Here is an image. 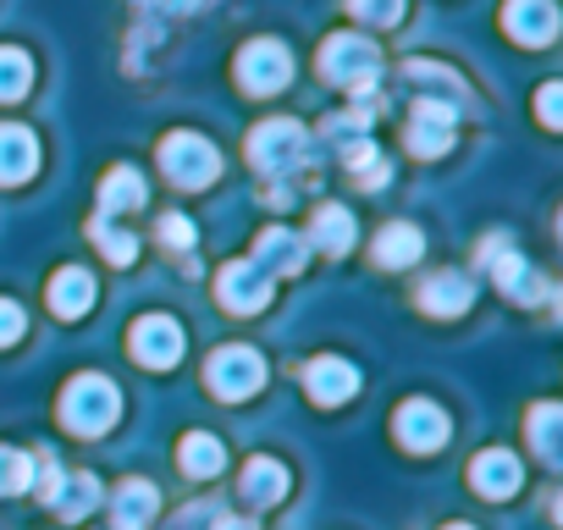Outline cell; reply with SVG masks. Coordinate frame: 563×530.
<instances>
[{"instance_id":"obj_28","label":"cell","mask_w":563,"mask_h":530,"mask_svg":"<svg viewBox=\"0 0 563 530\" xmlns=\"http://www.w3.org/2000/svg\"><path fill=\"white\" fill-rule=\"evenodd\" d=\"M558 431H563V409H558V404H536V409H530V442H536V453H541L547 464L563 459Z\"/></svg>"},{"instance_id":"obj_26","label":"cell","mask_w":563,"mask_h":530,"mask_svg":"<svg viewBox=\"0 0 563 530\" xmlns=\"http://www.w3.org/2000/svg\"><path fill=\"white\" fill-rule=\"evenodd\" d=\"M34 89V62L18 45H0V106H12Z\"/></svg>"},{"instance_id":"obj_6","label":"cell","mask_w":563,"mask_h":530,"mask_svg":"<svg viewBox=\"0 0 563 530\" xmlns=\"http://www.w3.org/2000/svg\"><path fill=\"white\" fill-rule=\"evenodd\" d=\"M294 78V56L282 40H249L238 51V89L243 95H276V89H288Z\"/></svg>"},{"instance_id":"obj_24","label":"cell","mask_w":563,"mask_h":530,"mask_svg":"<svg viewBox=\"0 0 563 530\" xmlns=\"http://www.w3.org/2000/svg\"><path fill=\"white\" fill-rule=\"evenodd\" d=\"M144 205V177L133 166H111L100 177V216H122V210H139Z\"/></svg>"},{"instance_id":"obj_29","label":"cell","mask_w":563,"mask_h":530,"mask_svg":"<svg viewBox=\"0 0 563 530\" xmlns=\"http://www.w3.org/2000/svg\"><path fill=\"white\" fill-rule=\"evenodd\" d=\"M45 459V453H40ZM40 459L34 453H18V448H0V497H18L40 481Z\"/></svg>"},{"instance_id":"obj_4","label":"cell","mask_w":563,"mask_h":530,"mask_svg":"<svg viewBox=\"0 0 563 530\" xmlns=\"http://www.w3.org/2000/svg\"><path fill=\"white\" fill-rule=\"evenodd\" d=\"M161 172L177 183V188H205V183H216L221 177V155H216V144L210 139H199V133H166L161 139Z\"/></svg>"},{"instance_id":"obj_35","label":"cell","mask_w":563,"mask_h":530,"mask_svg":"<svg viewBox=\"0 0 563 530\" xmlns=\"http://www.w3.org/2000/svg\"><path fill=\"white\" fill-rule=\"evenodd\" d=\"M536 117H541V128H563V89H558V84H541Z\"/></svg>"},{"instance_id":"obj_19","label":"cell","mask_w":563,"mask_h":530,"mask_svg":"<svg viewBox=\"0 0 563 530\" xmlns=\"http://www.w3.org/2000/svg\"><path fill=\"white\" fill-rule=\"evenodd\" d=\"M95 277L84 272V265H62V272L51 277V310L62 316V321H78V316H89L95 310Z\"/></svg>"},{"instance_id":"obj_18","label":"cell","mask_w":563,"mask_h":530,"mask_svg":"<svg viewBox=\"0 0 563 530\" xmlns=\"http://www.w3.org/2000/svg\"><path fill=\"white\" fill-rule=\"evenodd\" d=\"M519 481H525V470H519V459H514V453H503V448H492V453H481V459L470 464V486H475L481 497H492V503L514 497V492H519Z\"/></svg>"},{"instance_id":"obj_33","label":"cell","mask_w":563,"mask_h":530,"mask_svg":"<svg viewBox=\"0 0 563 530\" xmlns=\"http://www.w3.org/2000/svg\"><path fill=\"white\" fill-rule=\"evenodd\" d=\"M155 232H161V243H166V249H194V221H188V216H177V210H172V216H161V227H155Z\"/></svg>"},{"instance_id":"obj_5","label":"cell","mask_w":563,"mask_h":530,"mask_svg":"<svg viewBox=\"0 0 563 530\" xmlns=\"http://www.w3.org/2000/svg\"><path fill=\"white\" fill-rule=\"evenodd\" d=\"M205 382H210V393L227 398V404L254 398V393L265 387V360H260L254 349H243V343H227V349H216V354L205 360Z\"/></svg>"},{"instance_id":"obj_34","label":"cell","mask_w":563,"mask_h":530,"mask_svg":"<svg viewBox=\"0 0 563 530\" xmlns=\"http://www.w3.org/2000/svg\"><path fill=\"white\" fill-rule=\"evenodd\" d=\"M23 332H29V316H23V305L0 299V349H12V343H18Z\"/></svg>"},{"instance_id":"obj_32","label":"cell","mask_w":563,"mask_h":530,"mask_svg":"<svg viewBox=\"0 0 563 530\" xmlns=\"http://www.w3.org/2000/svg\"><path fill=\"white\" fill-rule=\"evenodd\" d=\"M221 519H227V514H221L216 503H188L183 514H172L166 530H221Z\"/></svg>"},{"instance_id":"obj_2","label":"cell","mask_w":563,"mask_h":530,"mask_svg":"<svg viewBox=\"0 0 563 530\" xmlns=\"http://www.w3.org/2000/svg\"><path fill=\"white\" fill-rule=\"evenodd\" d=\"M310 161V133L294 117H271L249 133V166L265 177H288Z\"/></svg>"},{"instance_id":"obj_3","label":"cell","mask_w":563,"mask_h":530,"mask_svg":"<svg viewBox=\"0 0 563 530\" xmlns=\"http://www.w3.org/2000/svg\"><path fill=\"white\" fill-rule=\"evenodd\" d=\"M376 73H382V51L365 34H332L321 45V78L327 84H343L354 95H371L376 89Z\"/></svg>"},{"instance_id":"obj_9","label":"cell","mask_w":563,"mask_h":530,"mask_svg":"<svg viewBox=\"0 0 563 530\" xmlns=\"http://www.w3.org/2000/svg\"><path fill=\"white\" fill-rule=\"evenodd\" d=\"M216 299L232 310V316H254L271 305V277L260 272L254 260H232L216 272Z\"/></svg>"},{"instance_id":"obj_1","label":"cell","mask_w":563,"mask_h":530,"mask_svg":"<svg viewBox=\"0 0 563 530\" xmlns=\"http://www.w3.org/2000/svg\"><path fill=\"white\" fill-rule=\"evenodd\" d=\"M122 415V393L106 382V376H73L62 387V426L78 431V437H106Z\"/></svg>"},{"instance_id":"obj_14","label":"cell","mask_w":563,"mask_h":530,"mask_svg":"<svg viewBox=\"0 0 563 530\" xmlns=\"http://www.w3.org/2000/svg\"><path fill=\"white\" fill-rule=\"evenodd\" d=\"M305 260H310V243L299 232H288V227H271L254 243V265H260L265 277H299Z\"/></svg>"},{"instance_id":"obj_23","label":"cell","mask_w":563,"mask_h":530,"mask_svg":"<svg viewBox=\"0 0 563 530\" xmlns=\"http://www.w3.org/2000/svg\"><path fill=\"white\" fill-rule=\"evenodd\" d=\"M177 464H183V475L210 481V475H221V470H227V448H221L210 431H188V437L177 442Z\"/></svg>"},{"instance_id":"obj_15","label":"cell","mask_w":563,"mask_h":530,"mask_svg":"<svg viewBox=\"0 0 563 530\" xmlns=\"http://www.w3.org/2000/svg\"><path fill=\"white\" fill-rule=\"evenodd\" d=\"M305 393L316 398V404H349L354 393H360V371L349 365V360H338V354H321V360H310L305 365Z\"/></svg>"},{"instance_id":"obj_20","label":"cell","mask_w":563,"mask_h":530,"mask_svg":"<svg viewBox=\"0 0 563 530\" xmlns=\"http://www.w3.org/2000/svg\"><path fill=\"white\" fill-rule=\"evenodd\" d=\"M161 514V492L150 481H122L111 497V525L117 530H150V519Z\"/></svg>"},{"instance_id":"obj_27","label":"cell","mask_w":563,"mask_h":530,"mask_svg":"<svg viewBox=\"0 0 563 530\" xmlns=\"http://www.w3.org/2000/svg\"><path fill=\"white\" fill-rule=\"evenodd\" d=\"M404 78H409L415 89H431V95H442L448 106H464V84H459L448 67H437V62H409V67H404ZM431 95H426V100H431Z\"/></svg>"},{"instance_id":"obj_7","label":"cell","mask_w":563,"mask_h":530,"mask_svg":"<svg viewBox=\"0 0 563 530\" xmlns=\"http://www.w3.org/2000/svg\"><path fill=\"white\" fill-rule=\"evenodd\" d=\"M40 497H45L62 519H84V514H95V503H100V481H95L89 470L62 475V470L51 464V453H45V459H40Z\"/></svg>"},{"instance_id":"obj_10","label":"cell","mask_w":563,"mask_h":530,"mask_svg":"<svg viewBox=\"0 0 563 530\" xmlns=\"http://www.w3.org/2000/svg\"><path fill=\"white\" fill-rule=\"evenodd\" d=\"M453 117H459V106H448V100H420L415 117H409V128H404V144H409L420 161L448 155V150H453Z\"/></svg>"},{"instance_id":"obj_13","label":"cell","mask_w":563,"mask_h":530,"mask_svg":"<svg viewBox=\"0 0 563 530\" xmlns=\"http://www.w3.org/2000/svg\"><path fill=\"white\" fill-rule=\"evenodd\" d=\"M503 34L519 45H552L558 40V7L552 0H503Z\"/></svg>"},{"instance_id":"obj_12","label":"cell","mask_w":563,"mask_h":530,"mask_svg":"<svg viewBox=\"0 0 563 530\" xmlns=\"http://www.w3.org/2000/svg\"><path fill=\"white\" fill-rule=\"evenodd\" d=\"M448 415L431 404V398H409L404 409H398V420H393V437L409 448V453H437L442 442H448Z\"/></svg>"},{"instance_id":"obj_25","label":"cell","mask_w":563,"mask_h":530,"mask_svg":"<svg viewBox=\"0 0 563 530\" xmlns=\"http://www.w3.org/2000/svg\"><path fill=\"white\" fill-rule=\"evenodd\" d=\"M310 243L327 249V254H349V249H354V216H349L343 205H321V210L310 216Z\"/></svg>"},{"instance_id":"obj_8","label":"cell","mask_w":563,"mask_h":530,"mask_svg":"<svg viewBox=\"0 0 563 530\" xmlns=\"http://www.w3.org/2000/svg\"><path fill=\"white\" fill-rule=\"evenodd\" d=\"M128 349L144 371H172L183 360V327L172 316H139L128 332Z\"/></svg>"},{"instance_id":"obj_36","label":"cell","mask_w":563,"mask_h":530,"mask_svg":"<svg viewBox=\"0 0 563 530\" xmlns=\"http://www.w3.org/2000/svg\"><path fill=\"white\" fill-rule=\"evenodd\" d=\"M161 12H188V7H199V0H155Z\"/></svg>"},{"instance_id":"obj_21","label":"cell","mask_w":563,"mask_h":530,"mask_svg":"<svg viewBox=\"0 0 563 530\" xmlns=\"http://www.w3.org/2000/svg\"><path fill=\"white\" fill-rule=\"evenodd\" d=\"M288 464H276V459H249L243 464V497L254 503V508H271V503H282V497H288Z\"/></svg>"},{"instance_id":"obj_22","label":"cell","mask_w":563,"mask_h":530,"mask_svg":"<svg viewBox=\"0 0 563 530\" xmlns=\"http://www.w3.org/2000/svg\"><path fill=\"white\" fill-rule=\"evenodd\" d=\"M420 249H426V238H420L415 221H393V227L376 232V265H387V272H404V265H415Z\"/></svg>"},{"instance_id":"obj_11","label":"cell","mask_w":563,"mask_h":530,"mask_svg":"<svg viewBox=\"0 0 563 530\" xmlns=\"http://www.w3.org/2000/svg\"><path fill=\"white\" fill-rule=\"evenodd\" d=\"M481 260L492 265L497 288H503L508 299H519V305H536V299H547V294H552V288H547L536 272H530V265H525V260H519L503 238H486V243H481Z\"/></svg>"},{"instance_id":"obj_16","label":"cell","mask_w":563,"mask_h":530,"mask_svg":"<svg viewBox=\"0 0 563 530\" xmlns=\"http://www.w3.org/2000/svg\"><path fill=\"white\" fill-rule=\"evenodd\" d=\"M40 172V139L18 122H0V183L18 188Z\"/></svg>"},{"instance_id":"obj_37","label":"cell","mask_w":563,"mask_h":530,"mask_svg":"<svg viewBox=\"0 0 563 530\" xmlns=\"http://www.w3.org/2000/svg\"><path fill=\"white\" fill-rule=\"evenodd\" d=\"M448 530H475V525H448Z\"/></svg>"},{"instance_id":"obj_17","label":"cell","mask_w":563,"mask_h":530,"mask_svg":"<svg viewBox=\"0 0 563 530\" xmlns=\"http://www.w3.org/2000/svg\"><path fill=\"white\" fill-rule=\"evenodd\" d=\"M470 305H475V283H470L464 272H437V277L420 288V310L437 316V321H453V316H464Z\"/></svg>"},{"instance_id":"obj_30","label":"cell","mask_w":563,"mask_h":530,"mask_svg":"<svg viewBox=\"0 0 563 530\" xmlns=\"http://www.w3.org/2000/svg\"><path fill=\"white\" fill-rule=\"evenodd\" d=\"M89 238L100 243V254H106L111 265H133V260H139V238L122 232V227H111V216H95V221H89Z\"/></svg>"},{"instance_id":"obj_31","label":"cell","mask_w":563,"mask_h":530,"mask_svg":"<svg viewBox=\"0 0 563 530\" xmlns=\"http://www.w3.org/2000/svg\"><path fill=\"white\" fill-rule=\"evenodd\" d=\"M349 12L371 29H393V23H404V0H349Z\"/></svg>"}]
</instances>
